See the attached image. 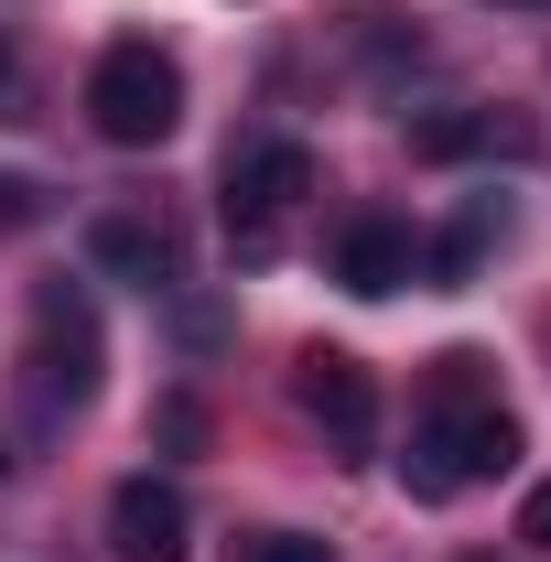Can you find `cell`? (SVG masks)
I'll return each mask as SVG.
<instances>
[{"instance_id": "cell-14", "label": "cell", "mask_w": 551, "mask_h": 562, "mask_svg": "<svg viewBox=\"0 0 551 562\" xmlns=\"http://www.w3.org/2000/svg\"><path fill=\"white\" fill-rule=\"evenodd\" d=\"M33 216V184H0V227H22Z\"/></svg>"}, {"instance_id": "cell-2", "label": "cell", "mask_w": 551, "mask_h": 562, "mask_svg": "<svg viewBox=\"0 0 551 562\" xmlns=\"http://www.w3.org/2000/svg\"><path fill=\"white\" fill-rule=\"evenodd\" d=\"M87 120H98V140H120V151L173 140V120H184V66L151 55V44H109L98 76H87Z\"/></svg>"}, {"instance_id": "cell-3", "label": "cell", "mask_w": 551, "mask_h": 562, "mask_svg": "<svg viewBox=\"0 0 551 562\" xmlns=\"http://www.w3.org/2000/svg\"><path fill=\"white\" fill-rule=\"evenodd\" d=\"M33 412H87V390H98V314H87V292L76 281H44L33 292Z\"/></svg>"}, {"instance_id": "cell-5", "label": "cell", "mask_w": 551, "mask_h": 562, "mask_svg": "<svg viewBox=\"0 0 551 562\" xmlns=\"http://www.w3.org/2000/svg\"><path fill=\"white\" fill-rule=\"evenodd\" d=\"M303 412H314V432L336 443V465H368V443H379V379H368L346 347L303 357Z\"/></svg>"}, {"instance_id": "cell-4", "label": "cell", "mask_w": 551, "mask_h": 562, "mask_svg": "<svg viewBox=\"0 0 551 562\" xmlns=\"http://www.w3.org/2000/svg\"><path fill=\"white\" fill-rule=\"evenodd\" d=\"M314 195V151L303 140H260V151H238L227 162V238H238V260H271L281 216Z\"/></svg>"}, {"instance_id": "cell-12", "label": "cell", "mask_w": 551, "mask_h": 562, "mask_svg": "<svg viewBox=\"0 0 551 562\" xmlns=\"http://www.w3.org/2000/svg\"><path fill=\"white\" fill-rule=\"evenodd\" d=\"M519 541H541V552H551V487H530V508H519Z\"/></svg>"}, {"instance_id": "cell-11", "label": "cell", "mask_w": 551, "mask_h": 562, "mask_svg": "<svg viewBox=\"0 0 551 562\" xmlns=\"http://www.w3.org/2000/svg\"><path fill=\"white\" fill-rule=\"evenodd\" d=\"M238 562H336V552H325V541H303V530H260Z\"/></svg>"}, {"instance_id": "cell-13", "label": "cell", "mask_w": 551, "mask_h": 562, "mask_svg": "<svg viewBox=\"0 0 551 562\" xmlns=\"http://www.w3.org/2000/svg\"><path fill=\"white\" fill-rule=\"evenodd\" d=\"M22 98V55H11V22H0V109Z\"/></svg>"}, {"instance_id": "cell-7", "label": "cell", "mask_w": 551, "mask_h": 562, "mask_svg": "<svg viewBox=\"0 0 551 562\" xmlns=\"http://www.w3.org/2000/svg\"><path fill=\"white\" fill-rule=\"evenodd\" d=\"M412 227H401V216H357V227H346L336 238V281L346 292H368V303H379V292H401V281H412Z\"/></svg>"}, {"instance_id": "cell-6", "label": "cell", "mask_w": 551, "mask_h": 562, "mask_svg": "<svg viewBox=\"0 0 551 562\" xmlns=\"http://www.w3.org/2000/svg\"><path fill=\"white\" fill-rule=\"evenodd\" d=\"M184 487H162V476H120L109 497V552L120 562H184Z\"/></svg>"}, {"instance_id": "cell-9", "label": "cell", "mask_w": 551, "mask_h": 562, "mask_svg": "<svg viewBox=\"0 0 551 562\" xmlns=\"http://www.w3.org/2000/svg\"><path fill=\"white\" fill-rule=\"evenodd\" d=\"M421 162H465V151H530V120H497V109H432L412 120Z\"/></svg>"}, {"instance_id": "cell-8", "label": "cell", "mask_w": 551, "mask_h": 562, "mask_svg": "<svg viewBox=\"0 0 551 562\" xmlns=\"http://www.w3.org/2000/svg\"><path fill=\"white\" fill-rule=\"evenodd\" d=\"M87 249H98V271L140 281V292H151V281L173 271V227H162L151 206H109L98 227H87Z\"/></svg>"}, {"instance_id": "cell-10", "label": "cell", "mask_w": 551, "mask_h": 562, "mask_svg": "<svg viewBox=\"0 0 551 562\" xmlns=\"http://www.w3.org/2000/svg\"><path fill=\"white\" fill-rule=\"evenodd\" d=\"M497 227H508V216H497V195H476V206H465L454 227H443V249H432V281L454 292V281H465V271L486 260V238H497Z\"/></svg>"}, {"instance_id": "cell-1", "label": "cell", "mask_w": 551, "mask_h": 562, "mask_svg": "<svg viewBox=\"0 0 551 562\" xmlns=\"http://www.w3.org/2000/svg\"><path fill=\"white\" fill-rule=\"evenodd\" d=\"M476 368H486V357H443V390H432V412H421L412 454H401L412 497H465L476 476L519 465V422L476 390Z\"/></svg>"}]
</instances>
